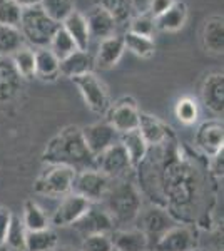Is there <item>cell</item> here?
I'll use <instances>...</instances> for the list:
<instances>
[{"instance_id": "603a6c76", "label": "cell", "mask_w": 224, "mask_h": 251, "mask_svg": "<svg viewBox=\"0 0 224 251\" xmlns=\"http://www.w3.org/2000/svg\"><path fill=\"white\" fill-rule=\"evenodd\" d=\"M202 44L204 49L211 54H223L224 50V22L223 17L214 15L209 17L204 24V29H202Z\"/></svg>"}, {"instance_id": "cb8c5ba5", "label": "cell", "mask_w": 224, "mask_h": 251, "mask_svg": "<svg viewBox=\"0 0 224 251\" xmlns=\"http://www.w3.org/2000/svg\"><path fill=\"white\" fill-rule=\"evenodd\" d=\"M22 77L9 57H0V100L12 99L20 89Z\"/></svg>"}, {"instance_id": "83f0119b", "label": "cell", "mask_w": 224, "mask_h": 251, "mask_svg": "<svg viewBox=\"0 0 224 251\" xmlns=\"http://www.w3.org/2000/svg\"><path fill=\"white\" fill-rule=\"evenodd\" d=\"M57 245V234L52 229L25 233V250L27 251H52Z\"/></svg>"}, {"instance_id": "d4e9b609", "label": "cell", "mask_w": 224, "mask_h": 251, "mask_svg": "<svg viewBox=\"0 0 224 251\" xmlns=\"http://www.w3.org/2000/svg\"><path fill=\"white\" fill-rule=\"evenodd\" d=\"M114 251H146L149 240L141 229H122L111 238Z\"/></svg>"}, {"instance_id": "5b68a950", "label": "cell", "mask_w": 224, "mask_h": 251, "mask_svg": "<svg viewBox=\"0 0 224 251\" xmlns=\"http://www.w3.org/2000/svg\"><path fill=\"white\" fill-rule=\"evenodd\" d=\"M72 80L79 89L85 106L92 112H96V114H105L107 112L109 106H111L107 87L104 86V82L94 72H87V74L74 77Z\"/></svg>"}, {"instance_id": "ab89813d", "label": "cell", "mask_w": 224, "mask_h": 251, "mask_svg": "<svg viewBox=\"0 0 224 251\" xmlns=\"http://www.w3.org/2000/svg\"><path fill=\"white\" fill-rule=\"evenodd\" d=\"M176 2V0H149V12L148 14L150 15V17L156 19L157 15H161L162 12H166L169 9L173 3Z\"/></svg>"}, {"instance_id": "5bb4252c", "label": "cell", "mask_w": 224, "mask_h": 251, "mask_svg": "<svg viewBox=\"0 0 224 251\" xmlns=\"http://www.w3.org/2000/svg\"><path fill=\"white\" fill-rule=\"evenodd\" d=\"M141 214V231L146 234V238L154 236L156 241L162 236L169 228L174 226V221L171 220V216L168 211H164L162 208H157V206H150L146 211L139 213Z\"/></svg>"}, {"instance_id": "484cf974", "label": "cell", "mask_w": 224, "mask_h": 251, "mask_svg": "<svg viewBox=\"0 0 224 251\" xmlns=\"http://www.w3.org/2000/svg\"><path fill=\"white\" fill-rule=\"evenodd\" d=\"M60 60L55 57L49 47L39 49L35 52V77L42 80H55L59 75Z\"/></svg>"}, {"instance_id": "9c48e42d", "label": "cell", "mask_w": 224, "mask_h": 251, "mask_svg": "<svg viewBox=\"0 0 224 251\" xmlns=\"http://www.w3.org/2000/svg\"><path fill=\"white\" fill-rule=\"evenodd\" d=\"M129 168H132L131 161H129V156H127V152H125L124 146H122L119 141L96 157V169L105 174L107 177L121 176V174H124Z\"/></svg>"}, {"instance_id": "b9f144b4", "label": "cell", "mask_w": 224, "mask_h": 251, "mask_svg": "<svg viewBox=\"0 0 224 251\" xmlns=\"http://www.w3.org/2000/svg\"><path fill=\"white\" fill-rule=\"evenodd\" d=\"M213 173L218 176H223V151L213 156Z\"/></svg>"}, {"instance_id": "7c38bea8", "label": "cell", "mask_w": 224, "mask_h": 251, "mask_svg": "<svg viewBox=\"0 0 224 251\" xmlns=\"http://www.w3.org/2000/svg\"><path fill=\"white\" fill-rule=\"evenodd\" d=\"M91 201H87L85 198L79 196L75 193H71L67 196H64V200L60 201L59 208L55 209L54 216H52L50 223L54 226H71L75 221H79L84 216L85 211L91 208Z\"/></svg>"}, {"instance_id": "7402d4cb", "label": "cell", "mask_w": 224, "mask_h": 251, "mask_svg": "<svg viewBox=\"0 0 224 251\" xmlns=\"http://www.w3.org/2000/svg\"><path fill=\"white\" fill-rule=\"evenodd\" d=\"M119 143L124 146L132 168L141 166V163L144 161V157L148 156V152H149V146L144 141L139 129H132V131L119 134Z\"/></svg>"}, {"instance_id": "3957f363", "label": "cell", "mask_w": 224, "mask_h": 251, "mask_svg": "<svg viewBox=\"0 0 224 251\" xmlns=\"http://www.w3.org/2000/svg\"><path fill=\"white\" fill-rule=\"evenodd\" d=\"M104 198L107 200V213L114 221L127 223L139 216L141 194L129 181H121L116 186H109Z\"/></svg>"}, {"instance_id": "7bdbcfd3", "label": "cell", "mask_w": 224, "mask_h": 251, "mask_svg": "<svg viewBox=\"0 0 224 251\" xmlns=\"http://www.w3.org/2000/svg\"><path fill=\"white\" fill-rule=\"evenodd\" d=\"M19 7L22 9H28V7H35V5H40V0H14Z\"/></svg>"}, {"instance_id": "f546056e", "label": "cell", "mask_w": 224, "mask_h": 251, "mask_svg": "<svg viewBox=\"0 0 224 251\" xmlns=\"http://www.w3.org/2000/svg\"><path fill=\"white\" fill-rule=\"evenodd\" d=\"M24 226L27 231H40L49 228V220L42 208L34 201H25L24 204Z\"/></svg>"}, {"instance_id": "7a4b0ae2", "label": "cell", "mask_w": 224, "mask_h": 251, "mask_svg": "<svg viewBox=\"0 0 224 251\" xmlns=\"http://www.w3.org/2000/svg\"><path fill=\"white\" fill-rule=\"evenodd\" d=\"M60 24L52 20L49 15L40 9V5L28 7L22 10V19H20L19 30L22 37L28 40L32 46L44 49L50 46V40L59 30Z\"/></svg>"}, {"instance_id": "8fae6325", "label": "cell", "mask_w": 224, "mask_h": 251, "mask_svg": "<svg viewBox=\"0 0 224 251\" xmlns=\"http://www.w3.org/2000/svg\"><path fill=\"white\" fill-rule=\"evenodd\" d=\"M196 233L191 226H173L154 243V251H194Z\"/></svg>"}, {"instance_id": "30bf717a", "label": "cell", "mask_w": 224, "mask_h": 251, "mask_svg": "<svg viewBox=\"0 0 224 251\" xmlns=\"http://www.w3.org/2000/svg\"><path fill=\"white\" fill-rule=\"evenodd\" d=\"M112 216L107 213V209H102L99 206H92L85 211V214L79 221H75L72 226L79 233H82L85 238L94 236V234H109L114 229Z\"/></svg>"}, {"instance_id": "44dd1931", "label": "cell", "mask_w": 224, "mask_h": 251, "mask_svg": "<svg viewBox=\"0 0 224 251\" xmlns=\"http://www.w3.org/2000/svg\"><path fill=\"white\" fill-rule=\"evenodd\" d=\"M187 22V7L184 2H174L166 12L154 19L156 29L162 32H177Z\"/></svg>"}, {"instance_id": "d590c367", "label": "cell", "mask_w": 224, "mask_h": 251, "mask_svg": "<svg viewBox=\"0 0 224 251\" xmlns=\"http://www.w3.org/2000/svg\"><path fill=\"white\" fill-rule=\"evenodd\" d=\"M22 7H19L14 0H0V25L17 27L22 19Z\"/></svg>"}, {"instance_id": "52a82bcc", "label": "cell", "mask_w": 224, "mask_h": 251, "mask_svg": "<svg viewBox=\"0 0 224 251\" xmlns=\"http://www.w3.org/2000/svg\"><path fill=\"white\" fill-rule=\"evenodd\" d=\"M107 123L116 129L119 134L137 129L139 126V109L132 97H121L107 109Z\"/></svg>"}, {"instance_id": "60d3db41", "label": "cell", "mask_w": 224, "mask_h": 251, "mask_svg": "<svg viewBox=\"0 0 224 251\" xmlns=\"http://www.w3.org/2000/svg\"><path fill=\"white\" fill-rule=\"evenodd\" d=\"M12 220V213L5 208H0V243H5V234Z\"/></svg>"}, {"instance_id": "e0dca14e", "label": "cell", "mask_w": 224, "mask_h": 251, "mask_svg": "<svg viewBox=\"0 0 224 251\" xmlns=\"http://www.w3.org/2000/svg\"><path fill=\"white\" fill-rule=\"evenodd\" d=\"M94 66H96V62H94V55L91 52L77 49L74 54L60 60L59 74H62L64 77L74 79L82 74H87V72H92Z\"/></svg>"}, {"instance_id": "836d02e7", "label": "cell", "mask_w": 224, "mask_h": 251, "mask_svg": "<svg viewBox=\"0 0 224 251\" xmlns=\"http://www.w3.org/2000/svg\"><path fill=\"white\" fill-rule=\"evenodd\" d=\"M40 9L57 24H62V20L74 10V7L72 0H40Z\"/></svg>"}, {"instance_id": "8992f818", "label": "cell", "mask_w": 224, "mask_h": 251, "mask_svg": "<svg viewBox=\"0 0 224 251\" xmlns=\"http://www.w3.org/2000/svg\"><path fill=\"white\" fill-rule=\"evenodd\" d=\"M111 186V177H107L97 169H84L75 174L72 191L87 201H100Z\"/></svg>"}, {"instance_id": "ac0fdd59", "label": "cell", "mask_w": 224, "mask_h": 251, "mask_svg": "<svg viewBox=\"0 0 224 251\" xmlns=\"http://www.w3.org/2000/svg\"><path fill=\"white\" fill-rule=\"evenodd\" d=\"M62 29L67 32L75 42L79 50H89V44H91V35H89V27L85 15L80 14L79 10H72L66 19L62 20Z\"/></svg>"}, {"instance_id": "277c9868", "label": "cell", "mask_w": 224, "mask_h": 251, "mask_svg": "<svg viewBox=\"0 0 224 251\" xmlns=\"http://www.w3.org/2000/svg\"><path fill=\"white\" fill-rule=\"evenodd\" d=\"M77 171L74 168L52 164L34 183V191L49 198H62L72 191Z\"/></svg>"}, {"instance_id": "74e56055", "label": "cell", "mask_w": 224, "mask_h": 251, "mask_svg": "<svg viewBox=\"0 0 224 251\" xmlns=\"http://www.w3.org/2000/svg\"><path fill=\"white\" fill-rule=\"evenodd\" d=\"M156 30V24H154V17H150L149 14L137 15L131 20V25H129V32L137 35H144V37L152 39V32Z\"/></svg>"}, {"instance_id": "4dcf8cb0", "label": "cell", "mask_w": 224, "mask_h": 251, "mask_svg": "<svg viewBox=\"0 0 224 251\" xmlns=\"http://www.w3.org/2000/svg\"><path fill=\"white\" fill-rule=\"evenodd\" d=\"M24 44V37L17 27L0 25V57H9Z\"/></svg>"}, {"instance_id": "ffe728a7", "label": "cell", "mask_w": 224, "mask_h": 251, "mask_svg": "<svg viewBox=\"0 0 224 251\" xmlns=\"http://www.w3.org/2000/svg\"><path fill=\"white\" fill-rule=\"evenodd\" d=\"M137 129L141 131V134L149 148L164 143L169 137L171 131L162 121H159L157 117L150 114H144V112H139V126H137Z\"/></svg>"}, {"instance_id": "4316f807", "label": "cell", "mask_w": 224, "mask_h": 251, "mask_svg": "<svg viewBox=\"0 0 224 251\" xmlns=\"http://www.w3.org/2000/svg\"><path fill=\"white\" fill-rule=\"evenodd\" d=\"M122 40H124V47L141 59L152 57L154 52H156V44H154V40L150 37L137 35V34H132V32L127 30L124 35H122Z\"/></svg>"}, {"instance_id": "8d00e7d4", "label": "cell", "mask_w": 224, "mask_h": 251, "mask_svg": "<svg viewBox=\"0 0 224 251\" xmlns=\"http://www.w3.org/2000/svg\"><path fill=\"white\" fill-rule=\"evenodd\" d=\"M198 104L191 97H182L176 104V117L184 124H194L198 121Z\"/></svg>"}, {"instance_id": "f6af8a7d", "label": "cell", "mask_w": 224, "mask_h": 251, "mask_svg": "<svg viewBox=\"0 0 224 251\" xmlns=\"http://www.w3.org/2000/svg\"><path fill=\"white\" fill-rule=\"evenodd\" d=\"M112 251H114V250H112Z\"/></svg>"}, {"instance_id": "9a60e30c", "label": "cell", "mask_w": 224, "mask_h": 251, "mask_svg": "<svg viewBox=\"0 0 224 251\" xmlns=\"http://www.w3.org/2000/svg\"><path fill=\"white\" fill-rule=\"evenodd\" d=\"M202 104L206 109H209L213 114H223L224 107V77L221 72L207 75L204 84H202Z\"/></svg>"}, {"instance_id": "f35d334b", "label": "cell", "mask_w": 224, "mask_h": 251, "mask_svg": "<svg viewBox=\"0 0 224 251\" xmlns=\"http://www.w3.org/2000/svg\"><path fill=\"white\" fill-rule=\"evenodd\" d=\"M112 241L107 234L87 236L82 243V251H112Z\"/></svg>"}, {"instance_id": "6da1fadb", "label": "cell", "mask_w": 224, "mask_h": 251, "mask_svg": "<svg viewBox=\"0 0 224 251\" xmlns=\"http://www.w3.org/2000/svg\"><path fill=\"white\" fill-rule=\"evenodd\" d=\"M42 159L44 163L50 166H69V168H74L75 171L96 169V157L89 151L82 137V131L77 126L66 127L54 139H50L42 154Z\"/></svg>"}, {"instance_id": "d6986e66", "label": "cell", "mask_w": 224, "mask_h": 251, "mask_svg": "<svg viewBox=\"0 0 224 251\" xmlns=\"http://www.w3.org/2000/svg\"><path fill=\"white\" fill-rule=\"evenodd\" d=\"M85 20H87L89 35H91V37L102 40L116 34L117 22L104 9H100V7H97V5L94 7V9L89 12L87 17H85Z\"/></svg>"}, {"instance_id": "f1b7e54d", "label": "cell", "mask_w": 224, "mask_h": 251, "mask_svg": "<svg viewBox=\"0 0 224 251\" xmlns=\"http://www.w3.org/2000/svg\"><path fill=\"white\" fill-rule=\"evenodd\" d=\"M12 64L22 79L35 77V52L28 47H20L17 52L12 54Z\"/></svg>"}, {"instance_id": "d6a6232c", "label": "cell", "mask_w": 224, "mask_h": 251, "mask_svg": "<svg viewBox=\"0 0 224 251\" xmlns=\"http://www.w3.org/2000/svg\"><path fill=\"white\" fill-rule=\"evenodd\" d=\"M49 49L54 52V55L57 59L62 60V59L69 57L71 54H74V52L77 50V46H75L74 40H72L71 35H69L67 32L62 29V25H60L59 30L55 32V35L52 37Z\"/></svg>"}, {"instance_id": "ee69618b", "label": "cell", "mask_w": 224, "mask_h": 251, "mask_svg": "<svg viewBox=\"0 0 224 251\" xmlns=\"http://www.w3.org/2000/svg\"><path fill=\"white\" fill-rule=\"evenodd\" d=\"M55 251H74V250L67 248V246H62V248H59V250H55Z\"/></svg>"}, {"instance_id": "ba28073f", "label": "cell", "mask_w": 224, "mask_h": 251, "mask_svg": "<svg viewBox=\"0 0 224 251\" xmlns=\"http://www.w3.org/2000/svg\"><path fill=\"white\" fill-rule=\"evenodd\" d=\"M80 131H82V137L94 157H97L100 152H104L105 149H109L119 141V132L107 121L85 126Z\"/></svg>"}, {"instance_id": "1f68e13d", "label": "cell", "mask_w": 224, "mask_h": 251, "mask_svg": "<svg viewBox=\"0 0 224 251\" xmlns=\"http://www.w3.org/2000/svg\"><path fill=\"white\" fill-rule=\"evenodd\" d=\"M96 5L107 12L117 22V25L124 24L125 20H129V17H131V0H96Z\"/></svg>"}, {"instance_id": "2e32d148", "label": "cell", "mask_w": 224, "mask_h": 251, "mask_svg": "<svg viewBox=\"0 0 224 251\" xmlns=\"http://www.w3.org/2000/svg\"><path fill=\"white\" fill-rule=\"evenodd\" d=\"M124 50H125V47H124L122 35L114 34L111 37L100 40L94 62H96V66H99L100 69H111L114 66H117V62L121 60Z\"/></svg>"}, {"instance_id": "e575fe53", "label": "cell", "mask_w": 224, "mask_h": 251, "mask_svg": "<svg viewBox=\"0 0 224 251\" xmlns=\"http://www.w3.org/2000/svg\"><path fill=\"white\" fill-rule=\"evenodd\" d=\"M25 226L20 221L19 216L12 214V220L9 225V229H7L5 234V243L14 250H25Z\"/></svg>"}, {"instance_id": "4fadbf2b", "label": "cell", "mask_w": 224, "mask_h": 251, "mask_svg": "<svg viewBox=\"0 0 224 251\" xmlns=\"http://www.w3.org/2000/svg\"><path fill=\"white\" fill-rule=\"evenodd\" d=\"M223 141H224V131L223 123L219 121H207L201 124L196 132V144L204 154L216 156L223 151Z\"/></svg>"}]
</instances>
